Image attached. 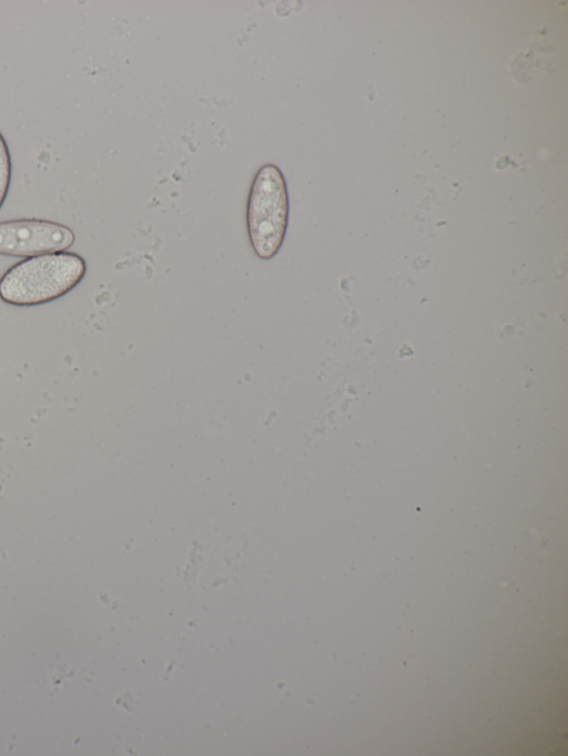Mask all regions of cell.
<instances>
[{"instance_id": "1", "label": "cell", "mask_w": 568, "mask_h": 756, "mask_svg": "<svg viewBox=\"0 0 568 756\" xmlns=\"http://www.w3.org/2000/svg\"><path fill=\"white\" fill-rule=\"evenodd\" d=\"M87 263L71 252L28 257L11 266L0 278V298L14 306H36L55 300L84 277Z\"/></svg>"}, {"instance_id": "2", "label": "cell", "mask_w": 568, "mask_h": 756, "mask_svg": "<svg viewBox=\"0 0 568 756\" xmlns=\"http://www.w3.org/2000/svg\"><path fill=\"white\" fill-rule=\"evenodd\" d=\"M288 223V192L281 170L262 165L252 182L246 226L251 246L261 259H271L280 251Z\"/></svg>"}, {"instance_id": "3", "label": "cell", "mask_w": 568, "mask_h": 756, "mask_svg": "<svg viewBox=\"0 0 568 756\" xmlns=\"http://www.w3.org/2000/svg\"><path fill=\"white\" fill-rule=\"evenodd\" d=\"M74 241V232L61 223L40 218L0 222V255L28 258L64 252Z\"/></svg>"}, {"instance_id": "4", "label": "cell", "mask_w": 568, "mask_h": 756, "mask_svg": "<svg viewBox=\"0 0 568 756\" xmlns=\"http://www.w3.org/2000/svg\"><path fill=\"white\" fill-rule=\"evenodd\" d=\"M11 181V157L3 135L0 133V208L7 197Z\"/></svg>"}]
</instances>
